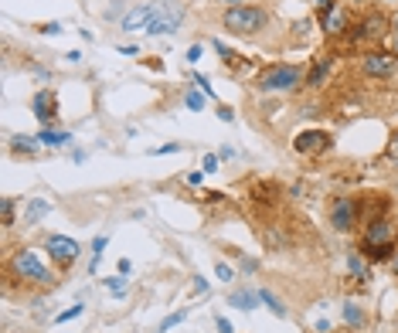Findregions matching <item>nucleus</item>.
I'll return each mask as SVG.
<instances>
[{
	"instance_id": "f257e3e1",
	"label": "nucleus",
	"mask_w": 398,
	"mask_h": 333,
	"mask_svg": "<svg viewBox=\"0 0 398 333\" xmlns=\"http://www.w3.org/2000/svg\"><path fill=\"white\" fill-rule=\"evenodd\" d=\"M269 10L266 7H256V3H235V7H225L221 14V27L232 31L235 38H252L259 31L269 27Z\"/></svg>"
},
{
	"instance_id": "f3484780",
	"label": "nucleus",
	"mask_w": 398,
	"mask_h": 333,
	"mask_svg": "<svg viewBox=\"0 0 398 333\" xmlns=\"http://www.w3.org/2000/svg\"><path fill=\"white\" fill-rule=\"evenodd\" d=\"M38 147H41L38 136H24V133L21 136H10V153H17V157H34Z\"/></svg>"
},
{
	"instance_id": "ea45409f",
	"label": "nucleus",
	"mask_w": 398,
	"mask_h": 333,
	"mask_svg": "<svg viewBox=\"0 0 398 333\" xmlns=\"http://www.w3.org/2000/svg\"><path fill=\"white\" fill-rule=\"evenodd\" d=\"M119 51H123V55H133V58L140 55V48H136V45H119Z\"/></svg>"
},
{
	"instance_id": "1a4fd4ad",
	"label": "nucleus",
	"mask_w": 398,
	"mask_h": 333,
	"mask_svg": "<svg viewBox=\"0 0 398 333\" xmlns=\"http://www.w3.org/2000/svg\"><path fill=\"white\" fill-rule=\"evenodd\" d=\"M361 72L368 79H392L398 72V55H392V51H368V55H361Z\"/></svg>"
},
{
	"instance_id": "b1692460",
	"label": "nucleus",
	"mask_w": 398,
	"mask_h": 333,
	"mask_svg": "<svg viewBox=\"0 0 398 333\" xmlns=\"http://www.w3.org/2000/svg\"><path fill=\"white\" fill-rule=\"evenodd\" d=\"M184 320H188V310H177V313H171V317H164L157 330H160V333H167V330H174L177 323H184Z\"/></svg>"
},
{
	"instance_id": "c03bdc74",
	"label": "nucleus",
	"mask_w": 398,
	"mask_h": 333,
	"mask_svg": "<svg viewBox=\"0 0 398 333\" xmlns=\"http://www.w3.org/2000/svg\"><path fill=\"white\" fill-rule=\"evenodd\" d=\"M188 184H195V187L201 184V173H198V170H191V173H188Z\"/></svg>"
},
{
	"instance_id": "20e7f679",
	"label": "nucleus",
	"mask_w": 398,
	"mask_h": 333,
	"mask_svg": "<svg viewBox=\"0 0 398 333\" xmlns=\"http://www.w3.org/2000/svg\"><path fill=\"white\" fill-rule=\"evenodd\" d=\"M303 82H306V75L299 72V65L279 62V65H269V69L259 75L256 88H259V92H293V88H299Z\"/></svg>"
},
{
	"instance_id": "aec40b11",
	"label": "nucleus",
	"mask_w": 398,
	"mask_h": 333,
	"mask_svg": "<svg viewBox=\"0 0 398 333\" xmlns=\"http://www.w3.org/2000/svg\"><path fill=\"white\" fill-rule=\"evenodd\" d=\"M252 194H256V201H262V204L269 201V204H273V201L279 197V184H273V180H259V184L252 187Z\"/></svg>"
},
{
	"instance_id": "7ed1b4c3",
	"label": "nucleus",
	"mask_w": 398,
	"mask_h": 333,
	"mask_svg": "<svg viewBox=\"0 0 398 333\" xmlns=\"http://www.w3.org/2000/svg\"><path fill=\"white\" fill-rule=\"evenodd\" d=\"M153 21H150V27H147V34H153V38H160V34H174V31H181V24H184V17H188V7L181 3V0H153Z\"/></svg>"
},
{
	"instance_id": "f8f14e48",
	"label": "nucleus",
	"mask_w": 398,
	"mask_h": 333,
	"mask_svg": "<svg viewBox=\"0 0 398 333\" xmlns=\"http://www.w3.org/2000/svg\"><path fill=\"white\" fill-rule=\"evenodd\" d=\"M153 10H157V7H153V0L136 3V7H129V10L119 17V27H123V31H129V34H133V31H147V27H150V21H153Z\"/></svg>"
},
{
	"instance_id": "4468645a",
	"label": "nucleus",
	"mask_w": 398,
	"mask_h": 333,
	"mask_svg": "<svg viewBox=\"0 0 398 333\" xmlns=\"http://www.w3.org/2000/svg\"><path fill=\"white\" fill-rule=\"evenodd\" d=\"M31 109H34V116H38L41 126H51V119H55V95H51V88H41V92L34 95Z\"/></svg>"
},
{
	"instance_id": "a19ab883",
	"label": "nucleus",
	"mask_w": 398,
	"mask_h": 333,
	"mask_svg": "<svg viewBox=\"0 0 398 333\" xmlns=\"http://www.w3.org/2000/svg\"><path fill=\"white\" fill-rule=\"evenodd\" d=\"M208 289V279L204 275H195V293H204Z\"/></svg>"
},
{
	"instance_id": "9b49d317",
	"label": "nucleus",
	"mask_w": 398,
	"mask_h": 333,
	"mask_svg": "<svg viewBox=\"0 0 398 333\" xmlns=\"http://www.w3.org/2000/svg\"><path fill=\"white\" fill-rule=\"evenodd\" d=\"M293 150L303 157H316V153L330 150V133L327 130H303L293 136Z\"/></svg>"
},
{
	"instance_id": "6e6552de",
	"label": "nucleus",
	"mask_w": 398,
	"mask_h": 333,
	"mask_svg": "<svg viewBox=\"0 0 398 333\" xmlns=\"http://www.w3.org/2000/svg\"><path fill=\"white\" fill-rule=\"evenodd\" d=\"M361 221V201L358 197H334L330 204V225L337 232H351Z\"/></svg>"
},
{
	"instance_id": "bb28decb",
	"label": "nucleus",
	"mask_w": 398,
	"mask_h": 333,
	"mask_svg": "<svg viewBox=\"0 0 398 333\" xmlns=\"http://www.w3.org/2000/svg\"><path fill=\"white\" fill-rule=\"evenodd\" d=\"M82 313H86V303H75V306H69L65 313H58L55 323H69V320H75V317H82Z\"/></svg>"
},
{
	"instance_id": "2f4dec72",
	"label": "nucleus",
	"mask_w": 398,
	"mask_h": 333,
	"mask_svg": "<svg viewBox=\"0 0 398 333\" xmlns=\"http://www.w3.org/2000/svg\"><path fill=\"white\" fill-rule=\"evenodd\" d=\"M214 275H218L221 282H232V279H235V272H232L228 262H214Z\"/></svg>"
},
{
	"instance_id": "79ce46f5",
	"label": "nucleus",
	"mask_w": 398,
	"mask_h": 333,
	"mask_svg": "<svg viewBox=\"0 0 398 333\" xmlns=\"http://www.w3.org/2000/svg\"><path fill=\"white\" fill-rule=\"evenodd\" d=\"M242 269L245 272H256V258H242Z\"/></svg>"
},
{
	"instance_id": "58836bf2",
	"label": "nucleus",
	"mask_w": 398,
	"mask_h": 333,
	"mask_svg": "<svg viewBox=\"0 0 398 333\" xmlns=\"http://www.w3.org/2000/svg\"><path fill=\"white\" fill-rule=\"evenodd\" d=\"M41 31H45V34H58V31H62V24H58V21H51V24H41Z\"/></svg>"
},
{
	"instance_id": "c85d7f7f",
	"label": "nucleus",
	"mask_w": 398,
	"mask_h": 333,
	"mask_svg": "<svg viewBox=\"0 0 398 333\" xmlns=\"http://www.w3.org/2000/svg\"><path fill=\"white\" fill-rule=\"evenodd\" d=\"M181 150H184V143H164V147H153L150 157H167V153H181Z\"/></svg>"
},
{
	"instance_id": "c9c22d12",
	"label": "nucleus",
	"mask_w": 398,
	"mask_h": 333,
	"mask_svg": "<svg viewBox=\"0 0 398 333\" xmlns=\"http://www.w3.org/2000/svg\"><path fill=\"white\" fill-rule=\"evenodd\" d=\"M218 119H221V123H232V119H235V109H232V106H218Z\"/></svg>"
},
{
	"instance_id": "de8ad7c7",
	"label": "nucleus",
	"mask_w": 398,
	"mask_h": 333,
	"mask_svg": "<svg viewBox=\"0 0 398 333\" xmlns=\"http://www.w3.org/2000/svg\"><path fill=\"white\" fill-rule=\"evenodd\" d=\"M395 272H398V258H395Z\"/></svg>"
},
{
	"instance_id": "412c9836",
	"label": "nucleus",
	"mask_w": 398,
	"mask_h": 333,
	"mask_svg": "<svg viewBox=\"0 0 398 333\" xmlns=\"http://www.w3.org/2000/svg\"><path fill=\"white\" fill-rule=\"evenodd\" d=\"M347 269H351L354 279H361V282L368 279V265H364V255H361V251H351V255H347Z\"/></svg>"
},
{
	"instance_id": "2eb2a0df",
	"label": "nucleus",
	"mask_w": 398,
	"mask_h": 333,
	"mask_svg": "<svg viewBox=\"0 0 398 333\" xmlns=\"http://www.w3.org/2000/svg\"><path fill=\"white\" fill-rule=\"evenodd\" d=\"M48 214H51V201H45V197H31L24 204V225H38Z\"/></svg>"
},
{
	"instance_id": "39448f33",
	"label": "nucleus",
	"mask_w": 398,
	"mask_h": 333,
	"mask_svg": "<svg viewBox=\"0 0 398 333\" xmlns=\"http://www.w3.org/2000/svg\"><path fill=\"white\" fill-rule=\"evenodd\" d=\"M316 24L327 38H340L351 31V7L344 0H327L316 7Z\"/></svg>"
},
{
	"instance_id": "6ab92c4d",
	"label": "nucleus",
	"mask_w": 398,
	"mask_h": 333,
	"mask_svg": "<svg viewBox=\"0 0 398 333\" xmlns=\"http://www.w3.org/2000/svg\"><path fill=\"white\" fill-rule=\"evenodd\" d=\"M259 299H262V306H269V310H273V317H279V320H286V317H290V310L283 306V299H279L276 293H269V289H259Z\"/></svg>"
},
{
	"instance_id": "72a5a7b5",
	"label": "nucleus",
	"mask_w": 398,
	"mask_h": 333,
	"mask_svg": "<svg viewBox=\"0 0 398 333\" xmlns=\"http://www.w3.org/2000/svg\"><path fill=\"white\" fill-rule=\"evenodd\" d=\"M385 157L398 164V133H392V140H388V147H385Z\"/></svg>"
},
{
	"instance_id": "f704fd0d",
	"label": "nucleus",
	"mask_w": 398,
	"mask_h": 333,
	"mask_svg": "<svg viewBox=\"0 0 398 333\" xmlns=\"http://www.w3.org/2000/svg\"><path fill=\"white\" fill-rule=\"evenodd\" d=\"M195 85H201V92H204L208 99H214V88H211V85H208V79H204V75H198V72H195Z\"/></svg>"
},
{
	"instance_id": "9d476101",
	"label": "nucleus",
	"mask_w": 398,
	"mask_h": 333,
	"mask_svg": "<svg viewBox=\"0 0 398 333\" xmlns=\"http://www.w3.org/2000/svg\"><path fill=\"white\" fill-rule=\"evenodd\" d=\"M45 251L51 255V262L58 265V269H69V265H75V258H79V242L75 238H69V235H48L45 238Z\"/></svg>"
},
{
	"instance_id": "e433bc0d",
	"label": "nucleus",
	"mask_w": 398,
	"mask_h": 333,
	"mask_svg": "<svg viewBox=\"0 0 398 333\" xmlns=\"http://www.w3.org/2000/svg\"><path fill=\"white\" fill-rule=\"evenodd\" d=\"M201 51H204L201 45H191V48H188V62H191V65H195V62H201Z\"/></svg>"
},
{
	"instance_id": "4be33fe9",
	"label": "nucleus",
	"mask_w": 398,
	"mask_h": 333,
	"mask_svg": "<svg viewBox=\"0 0 398 333\" xmlns=\"http://www.w3.org/2000/svg\"><path fill=\"white\" fill-rule=\"evenodd\" d=\"M344 320H347L354 330H361V327H364V310H361L358 303H344Z\"/></svg>"
},
{
	"instance_id": "c756f323",
	"label": "nucleus",
	"mask_w": 398,
	"mask_h": 333,
	"mask_svg": "<svg viewBox=\"0 0 398 333\" xmlns=\"http://www.w3.org/2000/svg\"><path fill=\"white\" fill-rule=\"evenodd\" d=\"M105 289H109V293H116V296H119V293H126V275H109V279H105Z\"/></svg>"
},
{
	"instance_id": "dca6fc26",
	"label": "nucleus",
	"mask_w": 398,
	"mask_h": 333,
	"mask_svg": "<svg viewBox=\"0 0 398 333\" xmlns=\"http://www.w3.org/2000/svg\"><path fill=\"white\" fill-rule=\"evenodd\" d=\"M69 133H62V130H51V126H45L41 133H38V143L41 147H51V150H62V147H69Z\"/></svg>"
},
{
	"instance_id": "49530a36",
	"label": "nucleus",
	"mask_w": 398,
	"mask_h": 333,
	"mask_svg": "<svg viewBox=\"0 0 398 333\" xmlns=\"http://www.w3.org/2000/svg\"><path fill=\"white\" fill-rule=\"evenodd\" d=\"M313 3H316V7H320V3H327V0H313Z\"/></svg>"
},
{
	"instance_id": "f03ea898",
	"label": "nucleus",
	"mask_w": 398,
	"mask_h": 333,
	"mask_svg": "<svg viewBox=\"0 0 398 333\" xmlns=\"http://www.w3.org/2000/svg\"><path fill=\"white\" fill-rule=\"evenodd\" d=\"M7 275H10V279H21L24 286H41V289L55 286L51 269H48L31 249H24V245L14 249V255L7 258Z\"/></svg>"
},
{
	"instance_id": "7c9ffc66",
	"label": "nucleus",
	"mask_w": 398,
	"mask_h": 333,
	"mask_svg": "<svg viewBox=\"0 0 398 333\" xmlns=\"http://www.w3.org/2000/svg\"><path fill=\"white\" fill-rule=\"evenodd\" d=\"M385 51H392V55H398V17L392 21V27H388V38H385Z\"/></svg>"
},
{
	"instance_id": "4c0bfd02",
	"label": "nucleus",
	"mask_w": 398,
	"mask_h": 333,
	"mask_svg": "<svg viewBox=\"0 0 398 333\" xmlns=\"http://www.w3.org/2000/svg\"><path fill=\"white\" fill-rule=\"evenodd\" d=\"M214 323H218V333H235V327H232V323H228L225 317H218Z\"/></svg>"
},
{
	"instance_id": "5701e85b",
	"label": "nucleus",
	"mask_w": 398,
	"mask_h": 333,
	"mask_svg": "<svg viewBox=\"0 0 398 333\" xmlns=\"http://www.w3.org/2000/svg\"><path fill=\"white\" fill-rule=\"evenodd\" d=\"M14 208H17L14 197H0V221H3V228L14 225Z\"/></svg>"
},
{
	"instance_id": "ddd939ff",
	"label": "nucleus",
	"mask_w": 398,
	"mask_h": 333,
	"mask_svg": "<svg viewBox=\"0 0 398 333\" xmlns=\"http://www.w3.org/2000/svg\"><path fill=\"white\" fill-rule=\"evenodd\" d=\"M330 69H334V55L330 51H323V55H316L313 62H310V72H306V88H320V85L327 82V75H330Z\"/></svg>"
},
{
	"instance_id": "37998d69",
	"label": "nucleus",
	"mask_w": 398,
	"mask_h": 333,
	"mask_svg": "<svg viewBox=\"0 0 398 333\" xmlns=\"http://www.w3.org/2000/svg\"><path fill=\"white\" fill-rule=\"evenodd\" d=\"M306 27H310V21H299V24H293V31H297V34H306Z\"/></svg>"
},
{
	"instance_id": "cd10ccee",
	"label": "nucleus",
	"mask_w": 398,
	"mask_h": 333,
	"mask_svg": "<svg viewBox=\"0 0 398 333\" xmlns=\"http://www.w3.org/2000/svg\"><path fill=\"white\" fill-rule=\"evenodd\" d=\"M214 51L221 55V62H225V65H235V62H238V55H235L228 45H221V41H214Z\"/></svg>"
},
{
	"instance_id": "393cba45",
	"label": "nucleus",
	"mask_w": 398,
	"mask_h": 333,
	"mask_svg": "<svg viewBox=\"0 0 398 333\" xmlns=\"http://www.w3.org/2000/svg\"><path fill=\"white\" fill-rule=\"evenodd\" d=\"M184 106H188L191 112H201V109H204V92H195V88H188V95H184Z\"/></svg>"
},
{
	"instance_id": "a18cd8bd",
	"label": "nucleus",
	"mask_w": 398,
	"mask_h": 333,
	"mask_svg": "<svg viewBox=\"0 0 398 333\" xmlns=\"http://www.w3.org/2000/svg\"><path fill=\"white\" fill-rule=\"evenodd\" d=\"M218 3H225V7H235V3H245V0H218Z\"/></svg>"
},
{
	"instance_id": "a878e982",
	"label": "nucleus",
	"mask_w": 398,
	"mask_h": 333,
	"mask_svg": "<svg viewBox=\"0 0 398 333\" xmlns=\"http://www.w3.org/2000/svg\"><path fill=\"white\" fill-rule=\"evenodd\" d=\"M105 245H109V238H105V235H99V238L92 242V262H89V269H92V272L99 269V255L105 251Z\"/></svg>"
},
{
	"instance_id": "423d86ee",
	"label": "nucleus",
	"mask_w": 398,
	"mask_h": 333,
	"mask_svg": "<svg viewBox=\"0 0 398 333\" xmlns=\"http://www.w3.org/2000/svg\"><path fill=\"white\" fill-rule=\"evenodd\" d=\"M398 242V228L395 221L388 218V214H382V218H375V221H368L364 225V235H361V245L358 249L368 251V249H395Z\"/></svg>"
},
{
	"instance_id": "0eeeda50",
	"label": "nucleus",
	"mask_w": 398,
	"mask_h": 333,
	"mask_svg": "<svg viewBox=\"0 0 398 333\" xmlns=\"http://www.w3.org/2000/svg\"><path fill=\"white\" fill-rule=\"evenodd\" d=\"M388 27H392L388 14H382V10H368V14L354 24L351 45H361V41H385V38H388Z\"/></svg>"
},
{
	"instance_id": "a211bd4d",
	"label": "nucleus",
	"mask_w": 398,
	"mask_h": 333,
	"mask_svg": "<svg viewBox=\"0 0 398 333\" xmlns=\"http://www.w3.org/2000/svg\"><path fill=\"white\" fill-rule=\"evenodd\" d=\"M259 303H262V299H259V293H249V289H238V293H232V296H228V306L245 310V313H249V310H256Z\"/></svg>"
},
{
	"instance_id": "473e14b6",
	"label": "nucleus",
	"mask_w": 398,
	"mask_h": 333,
	"mask_svg": "<svg viewBox=\"0 0 398 333\" xmlns=\"http://www.w3.org/2000/svg\"><path fill=\"white\" fill-rule=\"evenodd\" d=\"M218 164H221V160H218L214 153H204V160H201V170H204V173H214V170H218Z\"/></svg>"
}]
</instances>
